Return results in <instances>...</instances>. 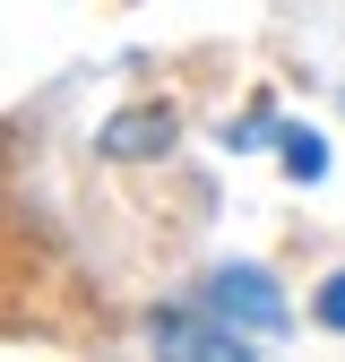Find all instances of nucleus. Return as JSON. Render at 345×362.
<instances>
[{"label": "nucleus", "instance_id": "1", "mask_svg": "<svg viewBox=\"0 0 345 362\" xmlns=\"http://www.w3.org/2000/svg\"><path fill=\"white\" fill-rule=\"evenodd\" d=\"M199 302L216 310V320H233L242 337H285V320H293L268 267H216V276L199 285Z\"/></svg>", "mask_w": 345, "mask_h": 362}, {"label": "nucleus", "instance_id": "2", "mask_svg": "<svg viewBox=\"0 0 345 362\" xmlns=\"http://www.w3.org/2000/svg\"><path fill=\"white\" fill-rule=\"evenodd\" d=\"M156 345L199 354V362H242V354H250V337H242L233 320H216L207 302H199V310H156Z\"/></svg>", "mask_w": 345, "mask_h": 362}, {"label": "nucleus", "instance_id": "3", "mask_svg": "<svg viewBox=\"0 0 345 362\" xmlns=\"http://www.w3.org/2000/svg\"><path fill=\"white\" fill-rule=\"evenodd\" d=\"M156 147H172V112H164V104L104 121V156H156Z\"/></svg>", "mask_w": 345, "mask_h": 362}, {"label": "nucleus", "instance_id": "4", "mask_svg": "<svg viewBox=\"0 0 345 362\" xmlns=\"http://www.w3.org/2000/svg\"><path fill=\"white\" fill-rule=\"evenodd\" d=\"M276 147H285V173H293V181H320V173H328V147L311 139V129H285Z\"/></svg>", "mask_w": 345, "mask_h": 362}, {"label": "nucleus", "instance_id": "5", "mask_svg": "<svg viewBox=\"0 0 345 362\" xmlns=\"http://www.w3.org/2000/svg\"><path fill=\"white\" fill-rule=\"evenodd\" d=\"M320 328H337V337H345V276H328V285H320Z\"/></svg>", "mask_w": 345, "mask_h": 362}]
</instances>
